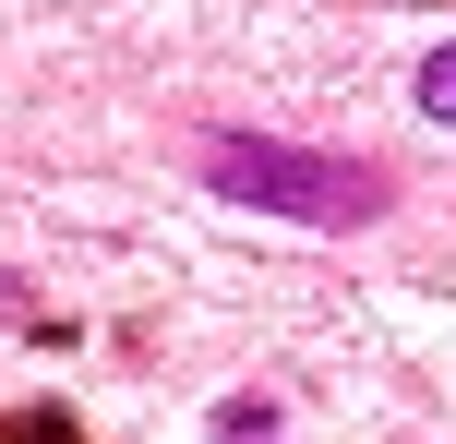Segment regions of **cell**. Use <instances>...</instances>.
<instances>
[{
    "label": "cell",
    "mask_w": 456,
    "mask_h": 444,
    "mask_svg": "<svg viewBox=\"0 0 456 444\" xmlns=\"http://www.w3.org/2000/svg\"><path fill=\"white\" fill-rule=\"evenodd\" d=\"M192 168H205V192L265 205V216H300V229H372V216H385V168H372V157H313V144H265V133H205Z\"/></svg>",
    "instance_id": "6da1fadb"
},
{
    "label": "cell",
    "mask_w": 456,
    "mask_h": 444,
    "mask_svg": "<svg viewBox=\"0 0 456 444\" xmlns=\"http://www.w3.org/2000/svg\"><path fill=\"white\" fill-rule=\"evenodd\" d=\"M216 444H276V408L265 397H228L216 408Z\"/></svg>",
    "instance_id": "7a4b0ae2"
},
{
    "label": "cell",
    "mask_w": 456,
    "mask_h": 444,
    "mask_svg": "<svg viewBox=\"0 0 456 444\" xmlns=\"http://www.w3.org/2000/svg\"><path fill=\"white\" fill-rule=\"evenodd\" d=\"M420 109L456 120V48H433V61H420Z\"/></svg>",
    "instance_id": "3957f363"
}]
</instances>
